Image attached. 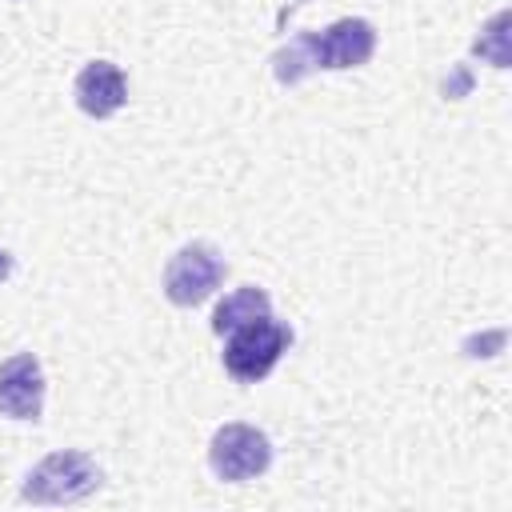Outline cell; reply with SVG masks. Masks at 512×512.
I'll use <instances>...</instances> for the list:
<instances>
[{
  "instance_id": "1",
  "label": "cell",
  "mask_w": 512,
  "mask_h": 512,
  "mask_svg": "<svg viewBox=\"0 0 512 512\" xmlns=\"http://www.w3.org/2000/svg\"><path fill=\"white\" fill-rule=\"evenodd\" d=\"M372 52H376V28L360 16H348L328 24L324 32H300L296 40H288V48L272 56V64L280 84H296L316 68H360L372 60Z\"/></svg>"
},
{
  "instance_id": "2",
  "label": "cell",
  "mask_w": 512,
  "mask_h": 512,
  "mask_svg": "<svg viewBox=\"0 0 512 512\" xmlns=\"http://www.w3.org/2000/svg\"><path fill=\"white\" fill-rule=\"evenodd\" d=\"M288 344H292V328L288 324H280L272 312L256 316V320H248V324L228 332L224 368L240 384H256V380H264L276 368V360L288 352Z\"/></svg>"
},
{
  "instance_id": "3",
  "label": "cell",
  "mask_w": 512,
  "mask_h": 512,
  "mask_svg": "<svg viewBox=\"0 0 512 512\" xmlns=\"http://www.w3.org/2000/svg\"><path fill=\"white\" fill-rule=\"evenodd\" d=\"M100 488V468L84 452H52L24 476L28 504H76Z\"/></svg>"
},
{
  "instance_id": "4",
  "label": "cell",
  "mask_w": 512,
  "mask_h": 512,
  "mask_svg": "<svg viewBox=\"0 0 512 512\" xmlns=\"http://www.w3.org/2000/svg\"><path fill=\"white\" fill-rule=\"evenodd\" d=\"M208 464L220 480L244 484L252 476H264L272 464V440L252 424H224L216 428L208 444Z\"/></svg>"
},
{
  "instance_id": "5",
  "label": "cell",
  "mask_w": 512,
  "mask_h": 512,
  "mask_svg": "<svg viewBox=\"0 0 512 512\" xmlns=\"http://www.w3.org/2000/svg\"><path fill=\"white\" fill-rule=\"evenodd\" d=\"M228 264L212 244H184L164 268V296L176 308H192L216 292Z\"/></svg>"
},
{
  "instance_id": "6",
  "label": "cell",
  "mask_w": 512,
  "mask_h": 512,
  "mask_svg": "<svg viewBox=\"0 0 512 512\" xmlns=\"http://www.w3.org/2000/svg\"><path fill=\"white\" fill-rule=\"evenodd\" d=\"M0 412L12 420H40L44 412V372L32 352H16L0 364Z\"/></svg>"
},
{
  "instance_id": "7",
  "label": "cell",
  "mask_w": 512,
  "mask_h": 512,
  "mask_svg": "<svg viewBox=\"0 0 512 512\" xmlns=\"http://www.w3.org/2000/svg\"><path fill=\"white\" fill-rule=\"evenodd\" d=\"M124 100H128V80H124L120 64H112V60H92V64L80 68V76H76V104H80L88 116L104 120V116L120 112Z\"/></svg>"
},
{
  "instance_id": "8",
  "label": "cell",
  "mask_w": 512,
  "mask_h": 512,
  "mask_svg": "<svg viewBox=\"0 0 512 512\" xmlns=\"http://www.w3.org/2000/svg\"><path fill=\"white\" fill-rule=\"evenodd\" d=\"M268 312H272V300H268L264 288H256V284L236 288L232 296H224V300L216 304V312H212V332L224 336V332H232V328H240V324H248V320H256V316H268Z\"/></svg>"
},
{
  "instance_id": "9",
  "label": "cell",
  "mask_w": 512,
  "mask_h": 512,
  "mask_svg": "<svg viewBox=\"0 0 512 512\" xmlns=\"http://www.w3.org/2000/svg\"><path fill=\"white\" fill-rule=\"evenodd\" d=\"M472 52L480 56V60H492L496 68H508V12H496L492 16V24L476 36V44H472Z\"/></svg>"
},
{
  "instance_id": "10",
  "label": "cell",
  "mask_w": 512,
  "mask_h": 512,
  "mask_svg": "<svg viewBox=\"0 0 512 512\" xmlns=\"http://www.w3.org/2000/svg\"><path fill=\"white\" fill-rule=\"evenodd\" d=\"M468 84H472V80H468V72L460 68V72H456V80H452V84H444V92H448V96H460Z\"/></svg>"
},
{
  "instance_id": "11",
  "label": "cell",
  "mask_w": 512,
  "mask_h": 512,
  "mask_svg": "<svg viewBox=\"0 0 512 512\" xmlns=\"http://www.w3.org/2000/svg\"><path fill=\"white\" fill-rule=\"evenodd\" d=\"M8 276H12V256H8L4 248H0V284H4Z\"/></svg>"
}]
</instances>
